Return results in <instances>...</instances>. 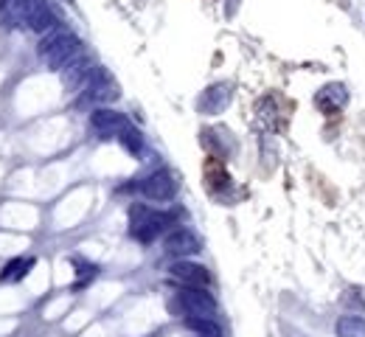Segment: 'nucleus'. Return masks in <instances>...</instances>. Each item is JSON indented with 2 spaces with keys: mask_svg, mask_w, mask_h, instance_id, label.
Listing matches in <instances>:
<instances>
[{
  "mask_svg": "<svg viewBox=\"0 0 365 337\" xmlns=\"http://www.w3.org/2000/svg\"><path fill=\"white\" fill-rule=\"evenodd\" d=\"M37 51H40V59L45 62V67H51V71H62L67 62L82 56V42H79L76 34H70L65 28H54V31L42 34Z\"/></svg>",
  "mask_w": 365,
  "mask_h": 337,
  "instance_id": "nucleus-1",
  "label": "nucleus"
},
{
  "mask_svg": "<svg viewBox=\"0 0 365 337\" xmlns=\"http://www.w3.org/2000/svg\"><path fill=\"white\" fill-rule=\"evenodd\" d=\"M175 217L172 214H163V211H155L143 202H135L129 208V236L140 245H149L155 242L166 228H172Z\"/></svg>",
  "mask_w": 365,
  "mask_h": 337,
  "instance_id": "nucleus-2",
  "label": "nucleus"
},
{
  "mask_svg": "<svg viewBox=\"0 0 365 337\" xmlns=\"http://www.w3.org/2000/svg\"><path fill=\"white\" fill-rule=\"evenodd\" d=\"M172 309L183 312L186 318L194 315V318H213L216 315V301L213 295L205 290V287H188L183 284L172 301Z\"/></svg>",
  "mask_w": 365,
  "mask_h": 337,
  "instance_id": "nucleus-3",
  "label": "nucleus"
},
{
  "mask_svg": "<svg viewBox=\"0 0 365 337\" xmlns=\"http://www.w3.org/2000/svg\"><path fill=\"white\" fill-rule=\"evenodd\" d=\"M118 96H121V93H118L115 79L104 71V67H93L88 85L82 88V101H79V104H93V110H96V107H104V104L115 101Z\"/></svg>",
  "mask_w": 365,
  "mask_h": 337,
  "instance_id": "nucleus-4",
  "label": "nucleus"
},
{
  "mask_svg": "<svg viewBox=\"0 0 365 337\" xmlns=\"http://www.w3.org/2000/svg\"><path fill=\"white\" fill-rule=\"evenodd\" d=\"M138 191L152 202H169L177 194V177L169 169H158L138 183Z\"/></svg>",
  "mask_w": 365,
  "mask_h": 337,
  "instance_id": "nucleus-5",
  "label": "nucleus"
},
{
  "mask_svg": "<svg viewBox=\"0 0 365 337\" xmlns=\"http://www.w3.org/2000/svg\"><path fill=\"white\" fill-rule=\"evenodd\" d=\"M90 126L99 135H104V138H118V135L129 126V118L124 113L113 110V107H96L90 113Z\"/></svg>",
  "mask_w": 365,
  "mask_h": 337,
  "instance_id": "nucleus-6",
  "label": "nucleus"
},
{
  "mask_svg": "<svg viewBox=\"0 0 365 337\" xmlns=\"http://www.w3.org/2000/svg\"><path fill=\"white\" fill-rule=\"evenodd\" d=\"M163 250L175 258H188V256H197L202 250V239L188 231V228H175L166 239H163Z\"/></svg>",
  "mask_w": 365,
  "mask_h": 337,
  "instance_id": "nucleus-7",
  "label": "nucleus"
},
{
  "mask_svg": "<svg viewBox=\"0 0 365 337\" xmlns=\"http://www.w3.org/2000/svg\"><path fill=\"white\" fill-rule=\"evenodd\" d=\"M172 279H177L180 284H188V287H208L211 284V273L197 264V261H188V258H177L172 267H169Z\"/></svg>",
  "mask_w": 365,
  "mask_h": 337,
  "instance_id": "nucleus-8",
  "label": "nucleus"
},
{
  "mask_svg": "<svg viewBox=\"0 0 365 337\" xmlns=\"http://www.w3.org/2000/svg\"><path fill=\"white\" fill-rule=\"evenodd\" d=\"M90 74H93V65H90V59H85V56H76L73 62H67V65L62 67V85H65L70 93H76V90H82V88L88 85Z\"/></svg>",
  "mask_w": 365,
  "mask_h": 337,
  "instance_id": "nucleus-9",
  "label": "nucleus"
},
{
  "mask_svg": "<svg viewBox=\"0 0 365 337\" xmlns=\"http://www.w3.org/2000/svg\"><path fill=\"white\" fill-rule=\"evenodd\" d=\"M231 104V85H211L202 96H200V113H208V115H213V113H222L225 107Z\"/></svg>",
  "mask_w": 365,
  "mask_h": 337,
  "instance_id": "nucleus-10",
  "label": "nucleus"
},
{
  "mask_svg": "<svg viewBox=\"0 0 365 337\" xmlns=\"http://www.w3.org/2000/svg\"><path fill=\"white\" fill-rule=\"evenodd\" d=\"M346 99H348V93H346L343 85H326V88L315 96V104H318L321 110H326V113H334V110H340V107L346 104Z\"/></svg>",
  "mask_w": 365,
  "mask_h": 337,
  "instance_id": "nucleus-11",
  "label": "nucleus"
},
{
  "mask_svg": "<svg viewBox=\"0 0 365 337\" xmlns=\"http://www.w3.org/2000/svg\"><path fill=\"white\" fill-rule=\"evenodd\" d=\"M34 267V258L31 256H20V258H12L9 264H3L0 270V281L3 284H15V281H23L29 276V270Z\"/></svg>",
  "mask_w": 365,
  "mask_h": 337,
  "instance_id": "nucleus-12",
  "label": "nucleus"
},
{
  "mask_svg": "<svg viewBox=\"0 0 365 337\" xmlns=\"http://www.w3.org/2000/svg\"><path fill=\"white\" fill-rule=\"evenodd\" d=\"M183 323H186V329L197 331L200 337H222V329H219V323L213 318H194V315H188Z\"/></svg>",
  "mask_w": 365,
  "mask_h": 337,
  "instance_id": "nucleus-13",
  "label": "nucleus"
},
{
  "mask_svg": "<svg viewBox=\"0 0 365 337\" xmlns=\"http://www.w3.org/2000/svg\"><path fill=\"white\" fill-rule=\"evenodd\" d=\"M337 337H365V320L359 315H343L337 320Z\"/></svg>",
  "mask_w": 365,
  "mask_h": 337,
  "instance_id": "nucleus-14",
  "label": "nucleus"
},
{
  "mask_svg": "<svg viewBox=\"0 0 365 337\" xmlns=\"http://www.w3.org/2000/svg\"><path fill=\"white\" fill-rule=\"evenodd\" d=\"M118 141H121V147H124L129 155H135V158H138V155H143V135H140L132 124H129V126L118 135Z\"/></svg>",
  "mask_w": 365,
  "mask_h": 337,
  "instance_id": "nucleus-15",
  "label": "nucleus"
},
{
  "mask_svg": "<svg viewBox=\"0 0 365 337\" xmlns=\"http://www.w3.org/2000/svg\"><path fill=\"white\" fill-rule=\"evenodd\" d=\"M65 3H73V0H65Z\"/></svg>",
  "mask_w": 365,
  "mask_h": 337,
  "instance_id": "nucleus-16",
  "label": "nucleus"
}]
</instances>
